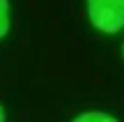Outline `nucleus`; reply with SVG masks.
<instances>
[{
  "label": "nucleus",
  "mask_w": 124,
  "mask_h": 122,
  "mask_svg": "<svg viewBox=\"0 0 124 122\" xmlns=\"http://www.w3.org/2000/svg\"><path fill=\"white\" fill-rule=\"evenodd\" d=\"M87 16L94 28L115 35L124 28V0H87Z\"/></svg>",
  "instance_id": "obj_1"
},
{
  "label": "nucleus",
  "mask_w": 124,
  "mask_h": 122,
  "mask_svg": "<svg viewBox=\"0 0 124 122\" xmlns=\"http://www.w3.org/2000/svg\"><path fill=\"white\" fill-rule=\"evenodd\" d=\"M71 122H120V120L113 118L110 113H103V111H87V113L76 115Z\"/></svg>",
  "instance_id": "obj_2"
},
{
  "label": "nucleus",
  "mask_w": 124,
  "mask_h": 122,
  "mask_svg": "<svg viewBox=\"0 0 124 122\" xmlns=\"http://www.w3.org/2000/svg\"><path fill=\"white\" fill-rule=\"evenodd\" d=\"M7 30H9V2L0 0V39L7 35Z\"/></svg>",
  "instance_id": "obj_3"
},
{
  "label": "nucleus",
  "mask_w": 124,
  "mask_h": 122,
  "mask_svg": "<svg viewBox=\"0 0 124 122\" xmlns=\"http://www.w3.org/2000/svg\"><path fill=\"white\" fill-rule=\"evenodd\" d=\"M5 118H7V115H5V108L0 106V122H5Z\"/></svg>",
  "instance_id": "obj_4"
},
{
  "label": "nucleus",
  "mask_w": 124,
  "mask_h": 122,
  "mask_svg": "<svg viewBox=\"0 0 124 122\" xmlns=\"http://www.w3.org/2000/svg\"><path fill=\"white\" fill-rule=\"evenodd\" d=\"M122 53H124V49H122Z\"/></svg>",
  "instance_id": "obj_5"
}]
</instances>
